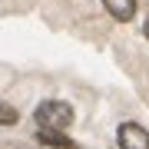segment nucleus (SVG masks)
I'll use <instances>...</instances> for the list:
<instances>
[{"instance_id":"nucleus-1","label":"nucleus","mask_w":149,"mask_h":149,"mask_svg":"<svg viewBox=\"0 0 149 149\" xmlns=\"http://www.w3.org/2000/svg\"><path fill=\"white\" fill-rule=\"evenodd\" d=\"M37 123H40V129H60L63 133L73 123V106L63 100H47L37 106Z\"/></svg>"},{"instance_id":"nucleus-4","label":"nucleus","mask_w":149,"mask_h":149,"mask_svg":"<svg viewBox=\"0 0 149 149\" xmlns=\"http://www.w3.org/2000/svg\"><path fill=\"white\" fill-rule=\"evenodd\" d=\"M40 143L56 146V149H73V139H66L60 129H40Z\"/></svg>"},{"instance_id":"nucleus-5","label":"nucleus","mask_w":149,"mask_h":149,"mask_svg":"<svg viewBox=\"0 0 149 149\" xmlns=\"http://www.w3.org/2000/svg\"><path fill=\"white\" fill-rule=\"evenodd\" d=\"M13 123H17V109L0 100V126H13Z\"/></svg>"},{"instance_id":"nucleus-3","label":"nucleus","mask_w":149,"mask_h":149,"mask_svg":"<svg viewBox=\"0 0 149 149\" xmlns=\"http://www.w3.org/2000/svg\"><path fill=\"white\" fill-rule=\"evenodd\" d=\"M103 7L109 10V17H116L119 23L136 17V0H103Z\"/></svg>"},{"instance_id":"nucleus-6","label":"nucleus","mask_w":149,"mask_h":149,"mask_svg":"<svg viewBox=\"0 0 149 149\" xmlns=\"http://www.w3.org/2000/svg\"><path fill=\"white\" fill-rule=\"evenodd\" d=\"M146 40H149V20H146Z\"/></svg>"},{"instance_id":"nucleus-2","label":"nucleus","mask_w":149,"mask_h":149,"mask_svg":"<svg viewBox=\"0 0 149 149\" xmlns=\"http://www.w3.org/2000/svg\"><path fill=\"white\" fill-rule=\"evenodd\" d=\"M119 149H149V129L136 123H123L119 126Z\"/></svg>"}]
</instances>
